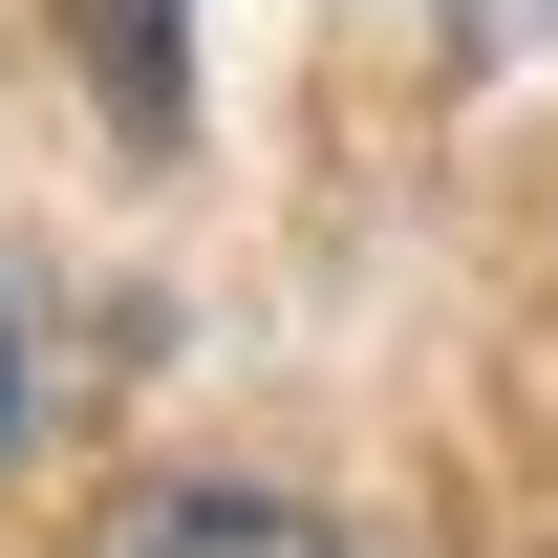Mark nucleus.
<instances>
[{
  "mask_svg": "<svg viewBox=\"0 0 558 558\" xmlns=\"http://www.w3.org/2000/svg\"><path fill=\"white\" fill-rule=\"evenodd\" d=\"M0 451H22V344H0Z\"/></svg>",
  "mask_w": 558,
  "mask_h": 558,
  "instance_id": "2",
  "label": "nucleus"
},
{
  "mask_svg": "<svg viewBox=\"0 0 558 558\" xmlns=\"http://www.w3.org/2000/svg\"><path fill=\"white\" fill-rule=\"evenodd\" d=\"M108 558H344V537H323L301 494H236V473H194V494H150Z\"/></svg>",
  "mask_w": 558,
  "mask_h": 558,
  "instance_id": "1",
  "label": "nucleus"
}]
</instances>
